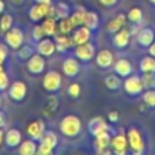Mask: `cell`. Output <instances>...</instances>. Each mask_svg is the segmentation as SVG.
<instances>
[{"label": "cell", "mask_w": 155, "mask_h": 155, "mask_svg": "<svg viewBox=\"0 0 155 155\" xmlns=\"http://www.w3.org/2000/svg\"><path fill=\"white\" fill-rule=\"evenodd\" d=\"M82 120L75 114H67L60 121V132L65 137H76L82 132Z\"/></svg>", "instance_id": "obj_1"}, {"label": "cell", "mask_w": 155, "mask_h": 155, "mask_svg": "<svg viewBox=\"0 0 155 155\" xmlns=\"http://www.w3.org/2000/svg\"><path fill=\"white\" fill-rule=\"evenodd\" d=\"M127 139H128V148L132 151L135 155H140L144 153V139H143L142 134L137 128L131 127L127 132Z\"/></svg>", "instance_id": "obj_2"}, {"label": "cell", "mask_w": 155, "mask_h": 155, "mask_svg": "<svg viewBox=\"0 0 155 155\" xmlns=\"http://www.w3.org/2000/svg\"><path fill=\"white\" fill-rule=\"evenodd\" d=\"M57 135L53 131H45V134L42 135V137L40 139V144H38V155H51L53 153V150L57 147Z\"/></svg>", "instance_id": "obj_3"}, {"label": "cell", "mask_w": 155, "mask_h": 155, "mask_svg": "<svg viewBox=\"0 0 155 155\" xmlns=\"http://www.w3.org/2000/svg\"><path fill=\"white\" fill-rule=\"evenodd\" d=\"M61 75H60V72H57V71H48V72L45 74V76H44L42 79V87L45 91H48V93H56V91L60 90V87H61Z\"/></svg>", "instance_id": "obj_4"}, {"label": "cell", "mask_w": 155, "mask_h": 155, "mask_svg": "<svg viewBox=\"0 0 155 155\" xmlns=\"http://www.w3.org/2000/svg\"><path fill=\"white\" fill-rule=\"evenodd\" d=\"M124 91L131 97H137L140 94H143V83H142V78L137 75H129L125 78L124 80Z\"/></svg>", "instance_id": "obj_5"}, {"label": "cell", "mask_w": 155, "mask_h": 155, "mask_svg": "<svg viewBox=\"0 0 155 155\" xmlns=\"http://www.w3.org/2000/svg\"><path fill=\"white\" fill-rule=\"evenodd\" d=\"M4 42L8 48L18 51L23 45V31L18 27H11L8 31L4 33Z\"/></svg>", "instance_id": "obj_6"}, {"label": "cell", "mask_w": 155, "mask_h": 155, "mask_svg": "<svg viewBox=\"0 0 155 155\" xmlns=\"http://www.w3.org/2000/svg\"><path fill=\"white\" fill-rule=\"evenodd\" d=\"M8 95L12 101L15 102H22L27 95V86L22 80H15L12 84L8 86Z\"/></svg>", "instance_id": "obj_7"}, {"label": "cell", "mask_w": 155, "mask_h": 155, "mask_svg": "<svg viewBox=\"0 0 155 155\" xmlns=\"http://www.w3.org/2000/svg\"><path fill=\"white\" fill-rule=\"evenodd\" d=\"M26 68L33 75H40L45 71V57L40 53H33L29 60H26Z\"/></svg>", "instance_id": "obj_8"}, {"label": "cell", "mask_w": 155, "mask_h": 155, "mask_svg": "<svg viewBox=\"0 0 155 155\" xmlns=\"http://www.w3.org/2000/svg\"><path fill=\"white\" fill-rule=\"evenodd\" d=\"M75 56L78 57L79 61H90L95 57V48L94 45L88 41V42L80 44V45H76L75 48Z\"/></svg>", "instance_id": "obj_9"}, {"label": "cell", "mask_w": 155, "mask_h": 155, "mask_svg": "<svg viewBox=\"0 0 155 155\" xmlns=\"http://www.w3.org/2000/svg\"><path fill=\"white\" fill-rule=\"evenodd\" d=\"M110 147H112L113 153L117 155H125L128 151V139H127V134H120L114 135L110 140Z\"/></svg>", "instance_id": "obj_10"}, {"label": "cell", "mask_w": 155, "mask_h": 155, "mask_svg": "<svg viewBox=\"0 0 155 155\" xmlns=\"http://www.w3.org/2000/svg\"><path fill=\"white\" fill-rule=\"evenodd\" d=\"M95 63L101 70H109L114 64V54L109 49H101L98 53H95Z\"/></svg>", "instance_id": "obj_11"}, {"label": "cell", "mask_w": 155, "mask_h": 155, "mask_svg": "<svg viewBox=\"0 0 155 155\" xmlns=\"http://www.w3.org/2000/svg\"><path fill=\"white\" fill-rule=\"evenodd\" d=\"M110 140H112V136H110L109 132H102V134L94 136V148L98 154H110Z\"/></svg>", "instance_id": "obj_12"}, {"label": "cell", "mask_w": 155, "mask_h": 155, "mask_svg": "<svg viewBox=\"0 0 155 155\" xmlns=\"http://www.w3.org/2000/svg\"><path fill=\"white\" fill-rule=\"evenodd\" d=\"M45 131H46L45 121L40 120V118L31 121L26 128V132H27V135H29V137H31L33 140H37V142L42 137V135L45 134Z\"/></svg>", "instance_id": "obj_13"}, {"label": "cell", "mask_w": 155, "mask_h": 155, "mask_svg": "<svg viewBox=\"0 0 155 155\" xmlns=\"http://www.w3.org/2000/svg\"><path fill=\"white\" fill-rule=\"evenodd\" d=\"M88 131H90V134L93 136H97V135L102 134V132H110V127L104 117L97 116V117H93L88 121Z\"/></svg>", "instance_id": "obj_14"}, {"label": "cell", "mask_w": 155, "mask_h": 155, "mask_svg": "<svg viewBox=\"0 0 155 155\" xmlns=\"http://www.w3.org/2000/svg\"><path fill=\"white\" fill-rule=\"evenodd\" d=\"M37 53H40L44 57H51L56 52V44L52 38L49 37H44L42 40H40L37 42Z\"/></svg>", "instance_id": "obj_15"}, {"label": "cell", "mask_w": 155, "mask_h": 155, "mask_svg": "<svg viewBox=\"0 0 155 155\" xmlns=\"http://www.w3.org/2000/svg\"><path fill=\"white\" fill-rule=\"evenodd\" d=\"M49 7L51 4H41V3H37V4L31 5L29 10V18L31 22H40L41 19L46 18L49 12Z\"/></svg>", "instance_id": "obj_16"}, {"label": "cell", "mask_w": 155, "mask_h": 155, "mask_svg": "<svg viewBox=\"0 0 155 155\" xmlns=\"http://www.w3.org/2000/svg\"><path fill=\"white\" fill-rule=\"evenodd\" d=\"M129 41H131V30L125 29V27L118 30L113 35V45L117 49H125L129 45Z\"/></svg>", "instance_id": "obj_17"}, {"label": "cell", "mask_w": 155, "mask_h": 155, "mask_svg": "<svg viewBox=\"0 0 155 155\" xmlns=\"http://www.w3.org/2000/svg\"><path fill=\"white\" fill-rule=\"evenodd\" d=\"M91 31L93 30H90L87 26H84V25H82V26H78L75 30H74L72 33V41L74 44L76 45H80V44H84V42H88L91 38Z\"/></svg>", "instance_id": "obj_18"}, {"label": "cell", "mask_w": 155, "mask_h": 155, "mask_svg": "<svg viewBox=\"0 0 155 155\" xmlns=\"http://www.w3.org/2000/svg\"><path fill=\"white\" fill-rule=\"evenodd\" d=\"M63 72H64L65 76L68 78H75L80 71V64L79 60L75 59V57H67V59L63 61Z\"/></svg>", "instance_id": "obj_19"}, {"label": "cell", "mask_w": 155, "mask_h": 155, "mask_svg": "<svg viewBox=\"0 0 155 155\" xmlns=\"http://www.w3.org/2000/svg\"><path fill=\"white\" fill-rule=\"evenodd\" d=\"M136 41L140 46L143 48H148L151 44L155 41V33L150 27H143L136 35Z\"/></svg>", "instance_id": "obj_20"}, {"label": "cell", "mask_w": 155, "mask_h": 155, "mask_svg": "<svg viewBox=\"0 0 155 155\" xmlns=\"http://www.w3.org/2000/svg\"><path fill=\"white\" fill-rule=\"evenodd\" d=\"M4 143L7 147L10 148H15L19 147V144L22 143V134L19 129L16 128H10L7 132L4 134Z\"/></svg>", "instance_id": "obj_21"}, {"label": "cell", "mask_w": 155, "mask_h": 155, "mask_svg": "<svg viewBox=\"0 0 155 155\" xmlns=\"http://www.w3.org/2000/svg\"><path fill=\"white\" fill-rule=\"evenodd\" d=\"M113 70H114V74H117L118 76L127 78L132 74V64L127 59H118L113 64Z\"/></svg>", "instance_id": "obj_22"}, {"label": "cell", "mask_w": 155, "mask_h": 155, "mask_svg": "<svg viewBox=\"0 0 155 155\" xmlns=\"http://www.w3.org/2000/svg\"><path fill=\"white\" fill-rule=\"evenodd\" d=\"M54 44H56V51L63 53V52H67V49H70L71 46H75L72 41V37H70L68 34H61L54 35Z\"/></svg>", "instance_id": "obj_23"}, {"label": "cell", "mask_w": 155, "mask_h": 155, "mask_svg": "<svg viewBox=\"0 0 155 155\" xmlns=\"http://www.w3.org/2000/svg\"><path fill=\"white\" fill-rule=\"evenodd\" d=\"M127 21H128L127 15H124V14H118L116 18H113L112 21L107 23L106 30H107L109 33H112V34H114V33H117L118 30H121L123 27H125Z\"/></svg>", "instance_id": "obj_24"}, {"label": "cell", "mask_w": 155, "mask_h": 155, "mask_svg": "<svg viewBox=\"0 0 155 155\" xmlns=\"http://www.w3.org/2000/svg\"><path fill=\"white\" fill-rule=\"evenodd\" d=\"M38 150L37 140H33L31 137L27 140H22V143L19 144V154L21 155H35Z\"/></svg>", "instance_id": "obj_25"}, {"label": "cell", "mask_w": 155, "mask_h": 155, "mask_svg": "<svg viewBox=\"0 0 155 155\" xmlns=\"http://www.w3.org/2000/svg\"><path fill=\"white\" fill-rule=\"evenodd\" d=\"M83 25L87 26L90 30H95L99 25V15L95 12V11H86Z\"/></svg>", "instance_id": "obj_26"}, {"label": "cell", "mask_w": 155, "mask_h": 155, "mask_svg": "<svg viewBox=\"0 0 155 155\" xmlns=\"http://www.w3.org/2000/svg\"><path fill=\"white\" fill-rule=\"evenodd\" d=\"M45 31L46 37H54L56 35V30H57V23H56V18L52 16H46V19L44 21V23L41 25Z\"/></svg>", "instance_id": "obj_27"}, {"label": "cell", "mask_w": 155, "mask_h": 155, "mask_svg": "<svg viewBox=\"0 0 155 155\" xmlns=\"http://www.w3.org/2000/svg\"><path fill=\"white\" fill-rule=\"evenodd\" d=\"M139 70L144 72H155V57L148 54L139 61Z\"/></svg>", "instance_id": "obj_28"}, {"label": "cell", "mask_w": 155, "mask_h": 155, "mask_svg": "<svg viewBox=\"0 0 155 155\" xmlns=\"http://www.w3.org/2000/svg\"><path fill=\"white\" fill-rule=\"evenodd\" d=\"M105 86L109 90L116 91L121 87V76H118L117 74H110L105 78Z\"/></svg>", "instance_id": "obj_29"}, {"label": "cell", "mask_w": 155, "mask_h": 155, "mask_svg": "<svg viewBox=\"0 0 155 155\" xmlns=\"http://www.w3.org/2000/svg\"><path fill=\"white\" fill-rule=\"evenodd\" d=\"M84 15H86V10L83 7H76L74 12H71L70 15V19L72 22V25L75 27L78 26H82L83 25V21H84Z\"/></svg>", "instance_id": "obj_30"}, {"label": "cell", "mask_w": 155, "mask_h": 155, "mask_svg": "<svg viewBox=\"0 0 155 155\" xmlns=\"http://www.w3.org/2000/svg\"><path fill=\"white\" fill-rule=\"evenodd\" d=\"M127 18H128V21L132 22V23L139 25L143 19V11L140 10L139 7H132L131 10L128 11V14H127Z\"/></svg>", "instance_id": "obj_31"}, {"label": "cell", "mask_w": 155, "mask_h": 155, "mask_svg": "<svg viewBox=\"0 0 155 155\" xmlns=\"http://www.w3.org/2000/svg\"><path fill=\"white\" fill-rule=\"evenodd\" d=\"M56 18L59 19H64V18H68L71 15V10H70V5L64 2H59L56 5Z\"/></svg>", "instance_id": "obj_32"}, {"label": "cell", "mask_w": 155, "mask_h": 155, "mask_svg": "<svg viewBox=\"0 0 155 155\" xmlns=\"http://www.w3.org/2000/svg\"><path fill=\"white\" fill-rule=\"evenodd\" d=\"M12 25H14V18H12V15L3 12L2 18H0V31H2V33L8 31V30L12 27Z\"/></svg>", "instance_id": "obj_33"}, {"label": "cell", "mask_w": 155, "mask_h": 155, "mask_svg": "<svg viewBox=\"0 0 155 155\" xmlns=\"http://www.w3.org/2000/svg\"><path fill=\"white\" fill-rule=\"evenodd\" d=\"M142 83L144 90L155 88V72H144L142 76Z\"/></svg>", "instance_id": "obj_34"}, {"label": "cell", "mask_w": 155, "mask_h": 155, "mask_svg": "<svg viewBox=\"0 0 155 155\" xmlns=\"http://www.w3.org/2000/svg\"><path fill=\"white\" fill-rule=\"evenodd\" d=\"M74 27H75V26L72 25L70 16H68V18H64V19H60L59 30H60V33H61V34H70V33L74 30Z\"/></svg>", "instance_id": "obj_35"}, {"label": "cell", "mask_w": 155, "mask_h": 155, "mask_svg": "<svg viewBox=\"0 0 155 155\" xmlns=\"http://www.w3.org/2000/svg\"><path fill=\"white\" fill-rule=\"evenodd\" d=\"M143 102L148 107H155V88H147L143 93Z\"/></svg>", "instance_id": "obj_36"}, {"label": "cell", "mask_w": 155, "mask_h": 155, "mask_svg": "<svg viewBox=\"0 0 155 155\" xmlns=\"http://www.w3.org/2000/svg\"><path fill=\"white\" fill-rule=\"evenodd\" d=\"M33 53H34V51H33V48L29 45H23L18 49V57L21 60H29L30 57L33 56Z\"/></svg>", "instance_id": "obj_37"}, {"label": "cell", "mask_w": 155, "mask_h": 155, "mask_svg": "<svg viewBox=\"0 0 155 155\" xmlns=\"http://www.w3.org/2000/svg\"><path fill=\"white\" fill-rule=\"evenodd\" d=\"M80 90H82V87H80L79 83H71L67 88V93H68V95L72 97V98H78V97L80 95Z\"/></svg>", "instance_id": "obj_38"}, {"label": "cell", "mask_w": 155, "mask_h": 155, "mask_svg": "<svg viewBox=\"0 0 155 155\" xmlns=\"http://www.w3.org/2000/svg\"><path fill=\"white\" fill-rule=\"evenodd\" d=\"M57 106H59V101H57V98H54V97H52V98H49L48 105H46V106H45V112L48 113L49 116H51L53 112H56Z\"/></svg>", "instance_id": "obj_39"}, {"label": "cell", "mask_w": 155, "mask_h": 155, "mask_svg": "<svg viewBox=\"0 0 155 155\" xmlns=\"http://www.w3.org/2000/svg\"><path fill=\"white\" fill-rule=\"evenodd\" d=\"M44 37H46V35H45V31H44L42 26H41V25L34 26V29H33V40H35L38 42V41L42 40Z\"/></svg>", "instance_id": "obj_40"}, {"label": "cell", "mask_w": 155, "mask_h": 155, "mask_svg": "<svg viewBox=\"0 0 155 155\" xmlns=\"http://www.w3.org/2000/svg\"><path fill=\"white\" fill-rule=\"evenodd\" d=\"M8 86H10V82H8V75L4 70L0 71V91L7 90Z\"/></svg>", "instance_id": "obj_41"}, {"label": "cell", "mask_w": 155, "mask_h": 155, "mask_svg": "<svg viewBox=\"0 0 155 155\" xmlns=\"http://www.w3.org/2000/svg\"><path fill=\"white\" fill-rule=\"evenodd\" d=\"M7 56H8V46H7V44L0 42V63H2V64H4Z\"/></svg>", "instance_id": "obj_42"}, {"label": "cell", "mask_w": 155, "mask_h": 155, "mask_svg": "<svg viewBox=\"0 0 155 155\" xmlns=\"http://www.w3.org/2000/svg\"><path fill=\"white\" fill-rule=\"evenodd\" d=\"M118 118H120V114H118L117 110H112V112H109V114H107V120H109L110 123H117Z\"/></svg>", "instance_id": "obj_43"}, {"label": "cell", "mask_w": 155, "mask_h": 155, "mask_svg": "<svg viewBox=\"0 0 155 155\" xmlns=\"http://www.w3.org/2000/svg\"><path fill=\"white\" fill-rule=\"evenodd\" d=\"M99 3H101L104 7H113V5H116L118 3V0H98Z\"/></svg>", "instance_id": "obj_44"}, {"label": "cell", "mask_w": 155, "mask_h": 155, "mask_svg": "<svg viewBox=\"0 0 155 155\" xmlns=\"http://www.w3.org/2000/svg\"><path fill=\"white\" fill-rule=\"evenodd\" d=\"M5 123H7V120H5V114L0 110V128H4Z\"/></svg>", "instance_id": "obj_45"}, {"label": "cell", "mask_w": 155, "mask_h": 155, "mask_svg": "<svg viewBox=\"0 0 155 155\" xmlns=\"http://www.w3.org/2000/svg\"><path fill=\"white\" fill-rule=\"evenodd\" d=\"M148 53L151 54V56H154L155 57V41L153 44H151L150 46H148Z\"/></svg>", "instance_id": "obj_46"}, {"label": "cell", "mask_w": 155, "mask_h": 155, "mask_svg": "<svg viewBox=\"0 0 155 155\" xmlns=\"http://www.w3.org/2000/svg\"><path fill=\"white\" fill-rule=\"evenodd\" d=\"M4 134L5 132L3 131V128H0V146H2L3 142H4Z\"/></svg>", "instance_id": "obj_47"}, {"label": "cell", "mask_w": 155, "mask_h": 155, "mask_svg": "<svg viewBox=\"0 0 155 155\" xmlns=\"http://www.w3.org/2000/svg\"><path fill=\"white\" fill-rule=\"evenodd\" d=\"M4 10H5V3L4 0H0V14L4 12Z\"/></svg>", "instance_id": "obj_48"}, {"label": "cell", "mask_w": 155, "mask_h": 155, "mask_svg": "<svg viewBox=\"0 0 155 155\" xmlns=\"http://www.w3.org/2000/svg\"><path fill=\"white\" fill-rule=\"evenodd\" d=\"M35 3H41V4H52V0H35Z\"/></svg>", "instance_id": "obj_49"}, {"label": "cell", "mask_w": 155, "mask_h": 155, "mask_svg": "<svg viewBox=\"0 0 155 155\" xmlns=\"http://www.w3.org/2000/svg\"><path fill=\"white\" fill-rule=\"evenodd\" d=\"M11 2H12L15 5H21V4H23L25 0H11Z\"/></svg>", "instance_id": "obj_50"}, {"label": "cell", "mask_w": 155, "mask_h": 155, "mask_svg": "<svg viewBox=\"0 0 155 155\" xmlns=\"http://www.w3.org/2000/svg\"><path fill=\"white\" fill-rule=\"evenodd\" d=\"M148 2H150L153 5H155V0H148Z\"/></svg>", "instance_id": "obj_51"}, {"label": "cell", "mask_w": 155, "mask_h": 155, "mask_svg": "<svg viewBox=\"0 0 155 155\" xmlns=\"http://www.w3.org/2000/svg\"><path fill=\"white\" fill-rule=\"evenodd\" d=\"M0 107H2V95H0Z\"/></svg>", "instance_id": "obj_52"}, {"label": "cell", "mask_w": 155, "mask_h": 155, "mask_svg": "<svg viewBox=\"0 0 155 155\" xmlns=\"http://www.w3.org/2000/svg\"><path fill=\"white\" fill-rule=\"evenodd\" d=\"M0 34H2V31H0Z\"/></svg>", "instance_id": "obj_53"}]
</instances>
